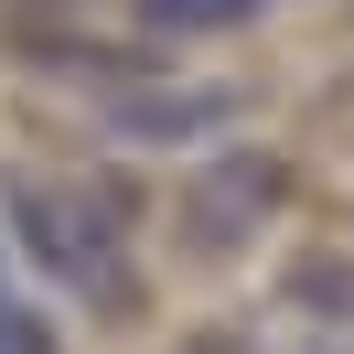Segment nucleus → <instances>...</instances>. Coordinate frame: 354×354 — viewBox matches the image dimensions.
<instances>
[{
    "label": "nucleus",
    "instance_id": "nucleus-3",
    "mask_svg": "<svg viewBox=\"0 0 354 354\" xmlns=\"http://www.w3.org/2000/svg\"><path fill=\"white\" fill-rule=\"evenodd\" d=\"M258 0H140V22H161V32H225V22H247Z\"/></svg>",
    "mask_w": 354,
    "mask_h": 354
},
{
    "label": "nucleus",
    "instance_id": "nucleus-4",
    "mask_svg": "<svg viewBox=\"0 0 354 354\" xmlns=\"http://www.w3.org/2000/svg\"><path fill=\"white\" fill-rule=\"evenodd\" d=\"M0 354H54V333H44V311H22L11 290H0Z\"/></svg>",
    "mask_w": 354,
    "mask_h": 354
},
{
    "label": "nucleus",
    "instance_id": "nucleus-5",
    "mask_svg": "<svg viewBox=\"0 0 354 354\" xmlns=\"http://www.w3.org/2000/svg\"><path fill=\"white\" fill-rule=\"evenodd\" d=\"M290 301H344V311H354V268H333V258L301 268V279H290ZM344 311H333V322H344Z\"/></svg>",
    "mask_w": 354,
    "mask_h": 354
},
{
    "label": "nucleus",
    "instance_id": "nucleus-7",
    "mask_svg": "<svg viewBox=\"0 0 354 354\" xmlns=\"http://www.w3.org/2000/svg\"><path fill=\"white\" fill-rule=\"evenodd\" d=\"M322 354H333V344H322Z\"/></svg>",
    "mask_w": 354,
    "mask_h": 354
},
{
    "label": "nucleus",
    "instance_id": "nucleus-2",
    "mask_svg": "<svg viewBox=\"0 0 354 354\" xmlns=\"http://www.w3.org/2000/svg\"><path fill=\"white\" fill-rule=\"evenodd\" d=\"M279 204V161H258V151H225L215 172L183 194V225H194V247L204 258H225V247H247V225Z\"/></svg>",
    "mask_w": 354,
    "mask_h": 354
},
{
    "label": "nucleus",
    "instance_id": "nucleus-1",
    "mask_svg": "<svg viewBox=\"0 0 354 354\" xmlns=\"http://www.w3.org/2000/svg\"><path fill=\"white\" fill-rule=\"evenodd\" d=\"M0 215L22 225V247H32L65 290H86V301H108V311L140 301L129 258H118V204H108V194L54 183V172H11V183H0Z\"/></svg>",
    "mask_w": 354,
    "mask_h": 354
},
{
    "label": "nucleus",
    "instance_id": "nucleus-6",
    "mask_svg": "<svg viewBox=\"0 0 354 354\" xmlns=\"http://www.w3.org/2000/svg\"><path fill=\"white\" fill-rule=\"evenodd\" d=\"M204 354H215V344H204Z\"/></svg>",
    "mask_w": 354,
    "mask_h": 354
}]
</instances>
